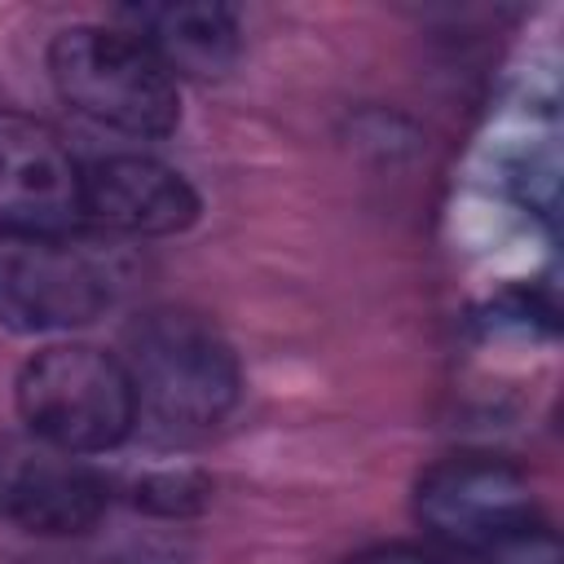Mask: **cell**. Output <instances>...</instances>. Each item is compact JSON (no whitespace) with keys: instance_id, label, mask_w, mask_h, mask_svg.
<instances>
[{"instance_id":"obj_1","label":"cell","mask_w":564,"mask_h":564,"mask_svg":"<svg viewBox=\"0 0 564 564\" xmlns=\"http://www.w3.org/2000/svg\"><path fill=\"white\" fill-rule=\"evenodd\" d=\"M123 370L137 397V423L167 432L216 427L242 388L229 339L189 308H150L123 335Z\"/></svg>"},{"instance_id":"obj_2","label":"cell","mask_w":564,"mask_h":564,"mask_svg":"<svg viewBox=\"0 0 564 564\" xmlns=\"http://www.w3.org/2000/svg\"><path fill=\"white\" fill-rule=\"evenodd\" d=\"M53 88L84 119L128 132V137H167L181 123L176 75L119 26H66L48 44Z\"/></svg>"},{"instance_id":"obj_3","label":"cell","mask_w":564,"mask_h":564,"mask_svg":"<svg viewBox=\"0 0 564 564\" xmlns=\"http://www.w3.org/2000/svg\"><path fill=\"white\" fill-rule=\"evenodd\" d=\"M26 432L66 454H106L137 427V397L123 361L93 344H48L13 383Z\"/></svg>"},{"instance_id":"obj_4","label":"cell","mask_w":564,"mask_h":564,"mask_svg":"<svg viewBox=\"0 0 564 564\" xmlns=\"http://www.w3.org/2000/svg\"><path fill=\"white\" fill-rule=\"evenodd\" d=\"M119 291V256L75 229H0V326L18 335L75 330L101 317Z\"/></svg>"},{"instance_id":"obj_5","label":"cell","mask_w":564,"mask_h":564,"mask_svg":"<svg viewBox=\"0 0 564 564\" xmlns=\"http://www.w3.org/2000/svg\"><path fill=\"white\" fill-rule=\"evenodd\" d=\"M414 511L423 529L463 555H489L542 524L529 480L485 454H458L419 476Z\"/></svg>"},{"instance_id":"obj_6","label":"cell","mask_w":564,"mask_h":564,"mask_svg":"<svg viewBox=\"0 0 564 564\" xmlns=\"http://www.w3.org/2000/svg\"><path fill=\"white\" fill-rule=\"evenodd\" d=\"M110 502L106 476L66 449H53L35 436L0 445V516L26 533L66 538L101 520Z\"/></svg>"},{"instance_id":"obj_7","label":"cell","mask_w":564,"mask_h":564,"mask_svg":"<svg viewBox=\"0 0 564 564\" xmlns=\"http://www.w3.org/2000/svg\"><path fill=\"white\" fill-rule=\"evenodd\" d=\"M84 167L66 141L35 115L0 110V229L53 234L75 229Z\"/></svg>"},{"instance_id":"obj_8","label":"cell","mask_w":564,"mask_h":564,"mask_svg":"<svg viewBox=\"0 0 564 564\" xmlns=\"http://www.w3.org/2000/svg\"><path fill=\"white\" fill-rule=\"evenodd\" d=\"M84 216L115 234L167 238L198 220L194 185L150 154H106L84 167Z\"/></svg>"},{"instance_id":"obj_9","label":"cell","mask_w":564,"mask_h":564,"mask_svg":"<svg viewBox=\"0 0 564 564\" xmlns=\"http://www.w3.org/2000/svg\"><path fill=\"white\" fill-rule=\"evenodd\" d=\"M137 22L132 35L172 70L194 79H216L238 62L242 31L238 13L216 0H172V4H141L128 9Z\"/></svg>"},{"instance_id":"obj_10","label":"cell","mask_w":564,"mask_h":564,"mask_svg":"<svg viewBox=\"0 0 564 564\" xmlns=\"http://www.w3.org/2000/svg\"><path fill=\"white\" fill-rule=\"evenodd\" d=\"M132 494H137V507L154 516H194L212 498V485L194 467H159V471H145Z\"/></svg>"},{"instance_id":"obj_11","label":"cell","mask_w":564,"mask_h":564,"mask_svg":"<svg viewBox=\"0 0 564 564\" xmlns=\"http://www.w3.org/2000/svg\"><path fill=\"white\" fill-rule=\"evenodd\" d=\"M480 560H485V564H560V538H555V529L542 520V524H533L529 533L502 542L498 551H489V555H480Z\"/></svg>"},{"instance_id":"obj_12","label":"cell","mask_w":564,"mask_h":564,"mask_svg":"<svg viewBox=\"0 0 564 564\" xmlns=\"http://www.w3.org/2000/svg\"><path fill=\"white\" fill-rule=\"evenodd\" d=\"M348 564H441V560L419 551V546H375V551H366V555H357Z\"/></svg>"}]
</instances>
